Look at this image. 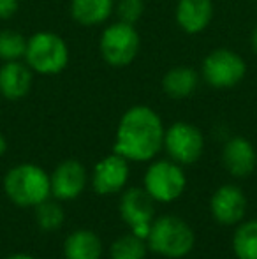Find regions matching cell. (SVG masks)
<instances>
[{
	"label": "cell",
	"instance_id": "obj_1",
	"mask_svg": "<svg viewBox=\"0 0 257 259\" xmlns=\"http://www.w3.org/2000/svg\"><path fill=\"white\" fill-rule=\"evenodd\" d=\"M164 133L166 127L155 109L132 106L118 122L113 150L129 162H148L164 147Z\"/></svg>",
	"mask_w": 257,
	"mask_h": 259
},
{
	"label": "cell",
	"instance_id": "obj_2",
	"mask_svg": "<svg viewBox=\"0 0 257 259\" xmlns=\"http://www.w3.org/2000/svg\"><path fill=\"white\" fill-rule=\"evenodd\" d=\"M4 192L16 206H37L52 196L49 175L37 164H18L4 177Z\"/></svg>",
	"mask_w": 257,
	"mask_h": 259
},
{
	"label": "cell",
	"instance_id": "obj_3",
	"mask_svg": "<svg viewBox=\"0 0 257 259\" xmlns=\"http://www.w3.org/2000/svg\"><path fill=\"white\" fill-rule=\"evenodd\" d=\"M69 46L64 37L49 30H39L27 39L25 64L39 76H57L69 64Z\"/></svg>",
	"mask_w": 257,
	"mask_h": 259
},
{
	"label": "cell",
	"instance_id": "obj_4",
	"mask_svg": "<svg viewBox=\"0 0 257 259\" xmlns=\"http://www.w3.org/2000/svg\"><path fill=\"white\" fill-rule=\"evenodd\" d=\"M148 249L169 259H180L194 249V231L183 219L176 215H162L153 219L150 235L146 238Z\"/></svg>",
	"mask_w": 257,
	"mask_h": 259
},
{
	"label": "cell",
	"instance_id": "obj_5",
	"mask_svg": "<svg viewBox=\"0 0 257 259\" xmlns=\"http://www.w3.org/2000/svg\"><path fill=\"white\" fill-rule=\"evenodd\" d=\"M141 50V37L136 25L115 21L108 25L99 37V53L111 67H127L136 60Z\"/></svg>",
	"mask_w": 257,
	"mask_h": 259
},
{
	"label": "cell",
	"instance_id": "obj_6",
	"mask_svg": "<svg viewBox=\"0 0 257 259\" xmlns=\"http://www.w3.org/2000/svg\"><path fill=\"white\" fill-rule=\"evenodd\" d=\"M247 76V64L240 53L229 48L212 50L201 64V78L215 90H229L238 87Z\"/></svg>",
	"mask_w": 257,
	"mask_h": 259
},
{
	"label": "cell",
	"instance_id": "obj_7",
	"mask_svg": "<svg viewBox=\"0 0 257 259\" xmlns=\"http://www.w3.org/2000/svg\"><path fill=\"white\" fill-rule=\"evenodd\" d=\"M187 177L175 160H155L144 173V191L159 203H171L185 192Z\"/></svg>",
	"mask_w": 257,
	"mask_h": 259
},
{
	"label": "cell",
	"instance_id": "obj_8",
	"mask_svg": "<svg viewBox=\"0 0 257 259\" xmlns=\"http://www.w3.org/2000/svg\"><path fill=\"white\" fill-rule=\"evenodd\" d=\"M169 159L180 166H189L201 159L204 152V136L189 122H175L164 133V147Z\"/></svg>",
	"mask_w": 257,
	"mask_h": 259
},
{
	"label": "cell",
	"instance_id": "obj_9",
	"mask_svg": "<svg viewBox=\"0 0 257 259\" xmlns=\"http://www.w3.org/2000/svg\"><path fill=\"white\" fill-rule=\"evenodd\" d=\"M120 215L127 222L130 233L146 240L155 219V199L144 187H130L120 199Z\"/></svg>",
	"mask_w": 257,
	"mask_h": 259
},
{
	"label": "cell",
	"instance_id": "obj_10",
	"mask_svg": "<svg viewBox=\"0 0 257 259\" xmlns=\"http://www.w3.org/2000/svg\"><path fill=\"white\" fill-rule=\"evenodd\" d=\"M130 175L129 160L113 152L95 164L92 173V187L99 196H110L125 187Z\"/></svg>",
	"mask_w": 257,
	"mask_h": 259
},
{
	"label": "cell",
	"instance_id": "obj_11",
	"mask_svg": "<svg viewBox=\"0 0 257 259\" xmlns=\"http://www.w3.org/2000/svg\"><path fill=\"white\" fill-rule=\"evenodd\" d=\"M52 182V196L60 201H71L76 199L86 187L88 173L86 167L79 160L67 159L60 162L49 175Z\"/></svg>",
	"mask_w": 257,
	"mask_h": 259
},
{
	"label": "cell",
	"instance_id": "obj_12",
	"mask_svg": "<svg viewBox=\"0 0 257 259\" xmlns=\"http://www.w3.org/2000/svg\"><path fill=\"white\" fill-rule=\"evenodd\" d=\"M210 210L219 224H240L247 211V198L238 185L226 184L213 192L212 199H210Z\"/></svg>",
	"mask_w": 257,
	"mask_h": 259
},
{
	"label": "cell",
	"instance_id": "obj_13",
	"mask_svg": "<svg viewBox=\"0 0 257 259\" xmlns=\"http://www.w3.org/2000/svg\"><path fill=\"white\" fill-rule=\"evenodd\" d=\"M213 0H178L175 20L180 30L189 35L202 34L213 21Z\"/></svg>",
	"mask_w": 257,
	"mask_h": 259
},
{
	"label": "cell",
	"instance_id": "obj_14",
	"mask_svg": "<svg viewBox=\"0 0 257 259\" xmlns=\"http://www.w3.org/2000/svg\"><path fill=\"white\" fill-rule=\"evenodd\" d=\"M34 85V71L25 60L2 62L0 65V96L6 101H21Z\"/></svg>",
	"mask_w": 257,
	"mask_h": 259
},
{
	"label": "cell",
	"instance_id": "obj_15",
	"mask_svg": "<svg viewBox=\"0 0 257 259\" xmlns=\"http://www.w3.org/2000/svg\"><path fill=\"white\" fill-rule=\"evenodd\" d=\"M222 164L227 173L233 177H248L257 166V154L254 145L243 136H234L227 140L222 148Z\"/></svg>",
	"mask_w": 257,
	"mask_h": 259
},
{
	"label": "cell",
	"instance_id": "obj_16",
	"mask_svg": "<svg viewBox=\"0 0 257 259\" xmlns=\"http://www.w3.org/2000/svg\"><path fill=\"white\" fill-rule=\"evenodd\" d=\"M201 72L190 65H176L169 69L162 78V90L169 99L182 101L190 97L197 90Z\"/></svg>",
	"mask_w": 257,
	"mask_h": 259
},
{
	"label": "cell",
	"instance_id": "obj_17",
	"mask_svg": "<svg viewBox=\"0 0 257 259\" xmlns=\"http://www.w3.org/2000/svg\"><path fill=\"white\" fill-rule=\"evenodd\" d=\"M71 16L83 27L104 25L115 13V0H71Z\"/></svg>",
	"mask_w": 257,
	"mask_h": 259
},
{
	"label": "cell",
	"instance_id": "obj_18",
	"mask_svg": "<svg viewBox=\"0 0 257 259\" xmlns=\"http://www.w3.org/2000/svg\"><path fill=\"white\" fill-rule=\"evenodd\" d=\"M64 256L65 259H100L102 242L90 229H78L65 238Z\"/></svg>",
	"mask_w": 257,
	"mask_h": 259
},
{
	"label": "cell",
	"instance_id": "obj_19",
	"mask_svg": "<svg viewBox=\"0 0 257 259\" xmlns=\"http://www.w3.org/2000/svg\"><path fill=\"white\" fill-rule=\"evenodd\" d=\"M233 250L238 259H257V219L238 226L233 236Z\"/></svg>",
	"mask_w": 257,
	"mask_h": 259
},
{
	"label": "cell",
	"instance_id": "obj_20",
	"mask_svg": "<svg viewBox=\"0 0 257 259\" xmlns=\"http://www.w3.org/2000/svg\"><path fill=\"white\" fill-rule=\"evenodd\" d=\"M148 252L146 240L139 238L134 233H127L117 238L110 247L111 259H144Z\"/></svg>",
	"mask_w": 257,
	"mask_h": 259
},
{
	"label": "cell",
	"instance_id": "obj_21",
	"mask_svg": "<svg viewBox=\"0 0 257 259\" xmlns=\"http://www.w3.org/2000/svg\"><path fill=\"white\" fill-rule=\"evenodd\" d=\"M27 52V37L13 28L0 30V62L23 60Z\"/></svg>",
	"mask_w": 257,
	"mask_h": 259
},
{
	"label": "cell",
	"instance_id": "obj_22",
	"mask_svg": "<svg viewBox=\"0 0 257 259\" xmlns=\"http://www.w3.org/2000/svg\"><path fill=\"white\" fill-rule=\"evenodd\" d=\"M64 210L59 203L46 199L44 203L35 206V221L42 231H55L64 224Z\"/></svg>",
	"mask_w": 257,
	"mask_h": 259
},
{
	"label": "cell",
	"instance_id": "obj_23",
	"mask_svg": "<svg viewBox=\"0 0 257 259\" xmlns=\"http://www.w3.org/2000/svg\"><path fill=\"white\" fill-rule=\"evenodd\" d=\"M115 13L120 21L136 25L144 13V0H118L115 4Z\"/></svg>",
	"mask_w": 257,
	"mask_h": 259
},
{
	"label": "cell",
	"instance_id": "obj_24",
	"mask_svg": "<svg viewBox=\"0 0 257 259\" xmlns=\"http://www.w3.org/2000/svg\"><path fill=\"white\" fill-rule=\"evenodd\" d=\"M20 9V0H0V21H7Z\"/></svg>",
	"mask_w": 257,
	"mask_h": 259
},
{
	"label": "cell",
	"instance_id": "obj_25",
	"mask_svg": "<svg viewBox=\"0 0 257 259\" xmlns=\"http://www.w3.org/2000/svg\"><path fill=\"white\" fill-rule=\"evenodd\" d=\"M6 152H7V140L4 134H0V157L6 154Z\"/></svg>",
	"mask_w": 257,
	"mask_h": 259
},
{
	"label": "cell",
	"instance_id": "obj_26",
	"mask_svg": "<svg viewBox=\"0 0 257 259\" xmlns=\"http://www.w3.org/2000/svg\"><path fill=\"white\" fill-rule=\"evenodd\" d=\"M250 45H252V50L257 53V27L252 30V35H250Z\"/></svg>",
	"mask_w": 257,
	"mask_h": 259
},
{
	"label": "cell",
	"instance_id": "obj_27",
	"mask_svg": "<svg viewBox=\"0 0 257 259\" xmlns=\"http://www.w3.org/2000/svg\"><path fill=\"white\" fill-rule=\"evenodd\" d=\"M6 259H35V257L30 256V254H13V256L6 257Z\"/></svg>",
	"mask_w": 257,
	"mask_h": 259
},
{
	"label": "cell",
	"instance_id": "obj_28",
	"mask_svg": "<svg viewBox=\"0 0 257 259\" xmlns=\"http://www.w3.org/2000/svg\"><path fill=\"white\" fill-rule=\"evenodd\" d=\"M0 118H2V115H0Z\"/></svg>",
	"mask_w": 257,
	"mask_h": 259
}]
</instances>
